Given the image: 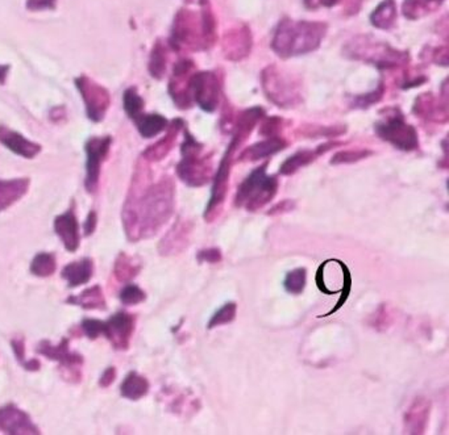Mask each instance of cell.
Instances as JSON below:
<instances>
[{"instance_id": "603a6c76", "label": "cell", "mask_w": 449, "mask_h": 435, "mask_svg": "<svg viewBox=\"0 0 449 435\" xmlns=\"http://www.w3.org/2000/svg\"><path fill=\"white\" fill-rule=\"evenodd\" d=\"M120 391L123 397L128 400H132V401L140 400L149 391V381L144 376L132 371L125 376Z\"/></svg>"}, {"instance_id": "ab89813d", "label": "cell", "mask_w": 449, "mask_h": 435, "mask_svg": "<svg viewBox=\"0 0 449 435\" xmlns=\"http://www.w3.org/2000/svg\"><path fill=\"white\" fill-rule=\"evenodd\" d=\"M152 73L153 75H161L165 68V57L162 47L157 45V47L153 50V58H152Z\"/></svg>"}, {"instance_id": "d6986e66", "label": "cell", "mask_w": 449, "mask_h": 435, "mask_svg": "<svg viewBox=\"0 0 449 435\" xmlns=\"http://www.w3.org/2000/svg\"><path fill=\"white\" fill-rule=\"evenodd\" d=\"M190 237V228L187 223H178L161 242L159 251L162 256L178 254L185 247H187Z\"/></svg>"}, {"instance_id": "836d02e7", "label": "cell", "mask_w": 449, "mask_h": 435, "mask_svg": "<svg viewBox=\"0 0 449 435\" xmlns=\"http://www.w3.org/2000/svg\"><path fill=\"white\" fill-rule=\"evenodd\" d=\"M371 150H365V149H359V150H344L340 152L335 156H332L331 159V165H341V163H353L361 161L364 158H368L371 156Z\"/></svg>"}, {"instance_id": "d590c367", "label": "cell", "mask_w": 449, "mask_h": 435, "mask_svg": "<svg viewBox=\"0 0 449 435\" xmlns=\"http://www.w3.org/2000/svg\"><path fill=\"white\" fill-rule=\"evenodd\" d=\"M146 299L145 292L138 288L135 284H128L120 292V300L125 305H135L144 302Z\"/></svg>"}, {"instance_id": "ba28073f", "label": "cell", "mask_w": 449, "mask_h": 435, "mask_svg": "<svg viewBox=\"0 0 449 435\" xmlns=\"http://www.w3.org/2000/svg\"><path fill=\"white\" fill-rule=\"evenodd\" d=\"M376 132L383 141L404 152H413L419 146L415 128L404 123V116L399 113L392 115L385 121L377 124Z\"/></svg>"}, {"instance_id": "c3c4849f", "label": "cell", "mask_w": 449, "mask_h": 435, "mask_svg": "<svg viewBox=\"0 0 449 435\" xmlns=\"http://www.w3.org/2000/svg\"><path fill=\"white\" fill-rule=\"evenodd\" d=\"M338 1H340V0H320V3L325 4L327 7H332V6L337 4Z\"/></svg>"}, {"instance_id": "44dd1931", "label": "cell", "mask_w": 449, "mask_h": 435, "mask_svg": "<svg viewBox=\"0 0 449 435\" xmlns=\"http://www.w3.org/2000/svg\"><path fill=\"white\" fill-rule=\"evenodd\" d=\"M94 265L92 260L86 258L80 262H73L62 270V278L69 283L70 288H76L85 283H87L92 277Z\"/></svg>"}, {"instance_id": "4fadbf2b", "label": "cell", "mask_w": 449, "mask_h": 435, "mask_svg": "<svg viewBox=\"0 0 449 435\" xmlns=\"http://www.w3.org/2000/svg\"><path fill=\"white\" fill-rule=\"evenodd\" d=\"M135 330V317L128 313H116L106 323L104 335L111 341L115 348L125 350L129 346V338Z\"/></svg>"}, {"instance_id": "5bb4252c", "label": "cell", "mask_w": 449, "mask_h": 435, "mask_svg": "<svg viewBox=\"0 0 449 435\" xmlns=\"http://www.w3.org/2000/svg\"><path fill=\"white\" fill-rule=\"evenodd\" d=\"M431 414L429 399L419 396L410 404L404 415V434L422 435L426 433Z\"/></svg>"}, {"instance_id": "1f68e13d", "label": "cell", "mask_w": 449, "mask_h": 435, "mask_svg": "<svg viewBox=\"0 0 449 435\" xmlns=\"http://www.w3.org/2000/svg\"><path fill=\"white\" fill-rule=\"evenodd\" d=\"M338 263V266L343 270V288L340 290V299L337 300L336 307L332 308L329 312L325 314V316H320V317H328V316H332L334 313H336L345 302L348 300L349 295H350V290H352V275H350V271H349L348 266L341 262V260H336Z\"/></svg>"}, {"instance_id": "7dc6e473", "label": "cell", "mask_w": 449, "mask_h": 435, "mask_svg": "<svg viewBox=\"0 0 449 435\" xmlns=\"http://www.w3.org/2000/svg\"><path fill=\"white\" fill-rule=\"evenodd\" d=\"M95 225H97V216L95 213L91 212L87 217V221L85 223V235H90L95 229Z\"/></svg>"}, {"instance_id": "f1b7e54d", "label": "cell", "mask_w": 449, "mask_h": 435, "mask_svg": "<svg viewBox=\"0 0 449 435\" xmlns=\"http://www.w3.org/2000/svg\"><path fill=\"white\" fill-rule=\"evenodd\" d=\"M307 270L304 267L295 268L289 271L283 280V288L290 295H301L306 288Z\"/></svg>"}, {"instance_id": "7bdbcfd3", "label": "cell", "mask_w": 449, "mask_h": 435, "mask_svg": "<svg viewBox=\"0 0 449 435\" xmlns=\"http://www.w3.org/2000/svg\"><path fill=\"white\" fill-rule=\"evenodd\" d=\"M377 316H374V323H373V327L381 330L382 327H387L390 325V314L387 312V307L385 304H382L381 308L376 313Z\"/></svg>"}, {"instance_id": "8fae6325", "label": "cell", "mask_w": 449, "mask_h": 435, "mask_svg": "<svg viewBox=\"0 0 449 435\" xmlns=\"http://www.w3.org/2000/svg\"><path fill=\"white\" fill-rule=\"evenodd\" d=\"M37 351L44 355V357H49L50 360H57L61 363V369H65L64 378L65 379H73V381H78L80 378V371L79 367L83 363V359L78 354L71 353L69 348V339L64 338L61 341V344L58 346H53L50 345L49 341H44L41 342Z\"/></svg>"}, {"instance_id": "6da1fadb", "label": "cell", "mask_w": 449, "mask_h": 435, "mask_svg": "<svg viewBox=\"0 0 449 435\" xmlns=\"http://www.w3.org/2000/svg\"><path fill=\"white\" fill-rule=\"evenodd\" d=\"M323 22H292L285 19L278 24L271 47L281 57L304 54L315 50L326 34Z\"/></svg>"}, {"instance_id": "ac0fdd59", "label": "cell", "mask_w": 449, "mask_h": 435, "mask_svg": "<svg viewBox=\"0 0 449 435\" xmlns=\"http://www.w3.org/2000/svg\"><path fill=\"white\" fill-rule=\"evenodd\" d=\"M55 229L69 251H76L78 249V223L73 211H69L65 214L57 217Z\"/></svg>"}, {"instance_id": "b9f144b4", "label": "cell", "mask_w": 449, "mask_h": 435, "mask_svg": "<svg viewBox=\"0 0 449 435\" xmlns=\"http://www.w3.org/2000/svg\"><path fill=\"white\" fill-rule=\"evenodd\" d=\"M382 94H383V86H380V89H376L373 94H368L365 96H359L356 98V107H369L373 103L380 101L382 98Z\"/></svg>"}, {"instance_id": "4dcf8cb0", "label": "cell", "mask_w": 449, "mask_h": 435, "mask_svg": "<svg viewBox=\"0 0 449 435\" xmlns=\"http://www.w3.org/2000/svg\"><path fill=\"white\" fill-rule=\"evenodd\" d=\"M237 313L236 302H227L218 312L213 313L211 320L207 324V329H213L222 325L231 324L235 321Z\"/></svg>"}, {"instance_id": "277c9868", "label": "cell", "mask_w": 449, "mask_h": 435, "mask_svg": "<svg viewBox=\"0 0 449 435\" xmlns=\"http://www.w3.org/2000/svg\"><path fill=\"white\" fill-rule=\"evenodd\" d=\"M202 150L203 146L195 141L192 135L186 134L182 145V161L177 166V172L178 177L190 187L204 186L211 177V156H201Z\"/></svg>"}, {"instance_id": "2e32d148", "label": "cell", "mask_w": 449, "mask_h": 435, "mask_svg": "<svg viewBox=\"0 0 449 435\" xmlns=\"http://www.w3.org/2000/svg\"><path fill=\"white\" fill-rule=\"evenodd\" d=\"M250 34L248 28H236L225 34L223 49L229 59H241L250 50Z\"/></svg>"}, {"instance_id": "ffe728a7", "label": "cell", "mask_w": 449, "mask_h": 435, "mask_svg": "<svg viewBox=\"0 0 449 435\" xmlns=\"http://www.w3.org/2000/svg\"><path fill=\"white\" fill-rule=\"evenodd\" d=\"M0 142L7 146L13 153L25 158H32L40 152V146L25 140L23 135L7 129H0Z\"/></svg>"}, {"instance_id": "484cf974", "label": "cell", "mask_w": 449, "mask_h": 435, "mask_svg": "<svg viewBox=\"0 0 449 435\" xmlns=\"http://www.w3.org/2000/svg\"><path fill=\"white\" fill-rule=\"evenodd\" d=\"M68 302L79 305L85 309H104L106 308V300L103 296V292L99 286H94L89 290L82 292L79 296H71Z\"/></svg>"}, {"instance_id": "9a60e30c", "label": "cell", "mask_w": 449, "mask_h": 435, "mask_svg": "<svg viewBox=\"0 0 449 435\" xmlns=\"http://www.w3.org/2000/svg\"><path fill=\"white\" fill-rule=\"evenodd\" d=\"M110 138H91L86 145L87 152V177H86V187L92 192L95 190L97 182L99 178V168L101 161L106 158L110 147Z\"/></svg>"}, {"instance_id": "60d3db41", "label": "cell", "mask_w": 449, "mask_h": 435, "mask_svg": "<svg viewBox=\"0 0 449 435\" xmlns=\"http://www.w3.org/2000/svg\"><path fill=\"white\" fill-rule=\"evenodd\" d=\"M328 262H329V260H327V262H325L323 265H320V266H319L318 271H316V278H315V281H316L318 288H319V290H320L323 295L331 296V295H337V293H340V290H331L327 288V284L325 283V268H326L327 265H328Z\"/></svg>"}, {"instance_id": "3957f363", "label": "cell", "mask_w": 449, "mask_h": 435, "mask_svg": "<svg viewBox=\"0 0 449 435\" xmlns=\"http://www.w3.org/2000/svg\"><path fill=\"white\" fill-rule=\"evenodd\" d=\"M268 163L253 170L237 189L235 205L256 212L265 207L278 191V179L266 174Z\"/></svg>"}, {"instance_id": "8d00e7d4", "label": "cell", "mask_w": 449, "mask_h": 435, "mask_svg": "<svg viewBox=\"0 0 449 435\" xmlns=\"http://www.w3.org/2000/svg\"><path fill=\"white\" fill-rule=\"evenodd\" d=\"M124 103H125V110L129 113V116L134 117V119H137L140 112L143 110V107H144L143 105L144 103L141 101V98L137 94H135L134 89H128L125 92V96H124Z\"/></svg>"}, {"instance_id": "4316f807", "label": "cell", "mask_w": 449, "mask_h": 435, "mask_svg": "<svg viewBox=\"0 0 449 435\" xmlns=\"http://www.w3.org/2000/svg\"><path fill=\"white\" fill-rule=\"evenodd\" d=\"M316 152H311V150H302L295 153L294 156H289L280 168V172L282 175H292L295 174L298 170L310 165L311 162H314L316 159Z\"/></svg>"}, {"instance_id": "f6af8a7d", "label": "cell", "mask_w": 449, "mask_h": 435, "mask_svg": "<svg viewBox=\"0 0 449 435\" xmlns=\"http://www.w3.org/2000/svg\"><path fill=\"white\" fill-rule=\"evenodd\" d=\"M12 348L15 351V355L17 357V360L22 363V366L27 364V360L24 359V339L22 338H15L11 342Z\"/></svg>"}, {"instance_id": "d4e9b609", "label": "cell", "mask_w": 449, "mask_h": 435, "mask_svg": "<svg viewBox=\"0 0 449 435\" xmlns=\"http://www.w3.org/2000/svg\"><path fill=\"white\" fill-rule=\"evenodd\" d=\"M397 19V6L394 0H385L371 13V22L380 29H389Z\"/></svg>"}, {"instance_id": "e575fe53", "label": "cell", "mask_w": 449, "mask_h": 435, "mask_svg": "<svg viewBox=\"0 0 449 435\" xmlns=\"http://www.w3.org/2000/svg\"><path fill=\"white\" fill-rule=\"evenodd\" d=\"M180 126L176 128V131L173 133L169 134L166 138H164L162 141H159L157 145H153L150 149H148L145 152V156L148 159H161L162 156H166L168 154L169 150L171 149V145H173V141L176 138V134L178 132Z\"/></svg>"}, {"instance_id": "7a4b0ae2", "label": "cell", "mask_w": 449, "mask_h": 435, "mask_svg": "<svg viewBox=\"0 0 449 435\" xmlns=\"http://www.w3.org/2000/svg\"><path fill=\"white\" fill-rule=\"evenodd\" d=\"M215 41V20L208 1L202 0L199 11L182 10L178 13L174 31L173 45L174 47L187 46L192 49H207Z\"/></svg>"}, {"instance_id": "bcb514c9", "label": "cell", "mask_w": 449, "mask_h": 435, "mask_svg": "<svg viewBox=\"0 0 449 435\" xmlns=\"http://www.w3.org/2000/svg\"><path fill=\"white\" fill-rule=\"evenodd\" d=\"M115 378H116V371H115L113 367L106 369L104 374H103V376L101 378V387H108V385H111Z\"/></svg>"}, {"instance_id": "30bf717a", "label": "cell", "mask_w": 449, "mask_h": 435, "mask_svg": "<svg viewBox=\"0 0 449 435\" xmlns=\"http://www.w3.org/2000/svg\"><path fill=\"white\" fill-rule=\"evenodd\" d=\"M220 83L213 73H198L189 79V94L204 111L213 112L219 103Z\"/></svg>"}, {"instance_id": "83f0119b", "label": "cell", "mask_w": 449, "mask_h": 435, "mask_svg": "<svg viewBox=\"0 0 449 435\" xmlns=\"http://www.w3.org/2000/svg\"><path fill=\"white\" fill-rule=\"evenodd\" d=\"M138 131L143 137L145 138H150L155 137L158 133H161L166 125L168 121L165 117L159 116V115H148V116H138Z\"/></svg>"}, {"instance_id": "52a82bcc", "label": "cell", "mask_w": 449, "mask_h": 435, "mask_svg": "<svg viewBox=\"0 0 449 435\" xmlns=\"http://www.w3.org/2000/svg\"><path fill=\"white\" fill-rule=\"evenodd\" d=\"M243 138H240L238 135H234L231 144L228 146L227 152H225L224 156L219 165L218 172L213 179V191H211V198L210 201L206 207V212H204V219L211 223L213 220L216 219V216L220 212L223 204H224L225 195H227V190H228V182H229V172H231V166H232V161H234V153L238 146L243 144Z\"/></svg>"}, {"instance_id": "74e56055", "label": "cell", "mask_w": 449, "mask_h": 435, "mask_svg": "<svg viewBox=\"0 0 449 435\" xmlns=\"http://www.w3.org/2000/svg\"><path fill=\"white\" fill-rule=\"evenodd\" d=\"M104 327H106V323H101L99 320L86 318L82 323V329L90 339H95L99 335L104 334Z\"/></svg>"}, {"instance_id": "f546056e", "label": "cell", "mask_w": 449, "mask_h": 435, "mask_svg": "<svg viewBox=\"0 0 449 435\" xmlns=\"http://www.w3.org/2000/svg\"><path fill=\"white\" fill-rule=\"evenodd\" d=\"M31 271L36 277L46 278L56 271V258L49 253H40L31 263Z\"/></svg>"}, {"instance_id": "8992f818", "label": "cell", "mask_w": 449, "mask_h": 435, "mask_svg": "<svg viewBox=\"0 0 449 435\" xmlns=\"http://www.w3.org/2000/svg\"><path fill=\"white\" fill-rule=\"evenodd\" d=\"M349 53L356 59H364L376 66L392 68L408 59V54L392 49L389 45L368 41L366 37H361L348 45Z\"/></svg>"}, {"instance_id": "ee69618b", "label": "cell", "mask_w": 449, "mask_h": 435, "mask_svg": "<svg viewBox=\"0 0 449 435\" xmlns=\"http://www.w3.org/2000/svg\"><path fill=\"white\" fill-rule=\"evenodd\" d=\"M295 208V202L292 200H283L278 204H276L271 209H270L268 214L269 216H276V214H281V213L290 212Z\"/></svg>"}, {"instance_id": "d6a6232c", "label": "cell", "mask_w": 449, "mask_h": 435, "mask_svg": "<svg viewBox=\"0 0 449 435\" xmlns=\"http://www.w3.org/2000/svg\"><path fill=\"white\" fill-rule=\"evenodd\" d=\"M138 271H140L138 265L134 263L131 260V258L125 257L124 254H122L116 262L115 275L120 281H128V280L135 278L136 275L138 274Z\"/></svg>"}, {"instance_id": "f35d334b", "label": "cell", "mask_w": 449, "mask_h": 435, "mask_svg": "<svg viewBox=\"0 0 449 435\" xmlns=\"http://www.w3.org/2000/svg\"><path fill=\"white\" fill-rule=\"evenodd\" d=\"M198 260L201 263H211V265H215V263H219L222 262L223 259V256H222V251L220 249H206V250H201L198 253Z\"/></svg>"}, {"instance_id": "e0dca14e", "label": "cell", "mask_w": 449, "mask_h": 435, "mask_svg": "<svg viewBox=\"0 0 449 435\" xmlns=\"http://www.w3.org/2000/svg\"><path fill=\"white\" fill-rule=\"evenodd\" d=\"M287 146V142L281 137H269L265 141L257 142L255 145L249 146L245 150L241 152L238 156L240 162H255L262 158H268L278 152L283 150Z\"/></svg>"}, {"instance_id": "5b68a950", "label": "cell", "mask_w": 449, "mask_h": 435, "mask_svg": "<svg viewBox=\"0 0 449 435\" xmlns=\"http://www.w3.org/2000/svg\"><path fill=\"white\" fill-rule=\"evenodd\" d=\"M173 209V184L164 180L146 193L143 208V233H156L158 228L166 223Z\"/></svg>"}, {"instance_id": "7402d4cb", "label": "cell", "mask_w": 449, "mask_h": 435, "mask_svg": "<svg viewBox=\"0 0 449 435\" xmlns=\"http://www.w3.org/2000/svg\"><path fill=\"white\" fill-rule=\"evenodd\" d=\"M28 180H0V211L20 199L28 189Z\"/></svg>"}, {"instance_id": "7c38bea8", "label": "cell", "mask_w": 449, "mask_h": 435, "mask_svg": "<svg viewBox=\"0 0 449 435\" xmlns=\"http://www.w3.org/2000/svg\"><path fill=\"white\" fill-rule=\"evenodd\" d=\"M0 432L6 434H38L31 417L15 405L0 408Z\"/></svg>"}, {"instance_id": "681fc988", "label": "cell", "mask_w": 449, "mask_h": 435, "mask_svg": "<svg viewBox=\"0 0 449 435\" xmlns=\"http://www.w3.org/2000/svg\"><path fill=\"white\" fill-rule=\"evenodd\" d=\"M304 1H306V4H307V6H310V7H314V6H313V0H304Z\"/></svg>"}, {"instance_id": "9c48e42d", "label": "cell", "mask_w": 449, "mask_h": 435, "mask_svg": "<svg viewBox=\"0 0 449 435\" xmlns=\"http://www.w3.org/2000/svg\"><path fill=\"white\" fill-rule=\"evenodd\" d=\"M264 89L270 101L280 107L292 105L298 98V86L276 67H268L262 75Z\"/></svg>"}, {"instance_id": "cb8c5ba5", "label": "cell", "mask_w": 449, "mask_h": 435, "mask_svg": "<svg viewBox=\"0 0 449 435\" xmlns=\"http://www.w3.org/2000/svg\"><path fill=\"white\" fill-rule=\"evenodd\" d=\"M444 0H404V15L410 20H416L436 11Z\"/></svg>"}]
</instances>
